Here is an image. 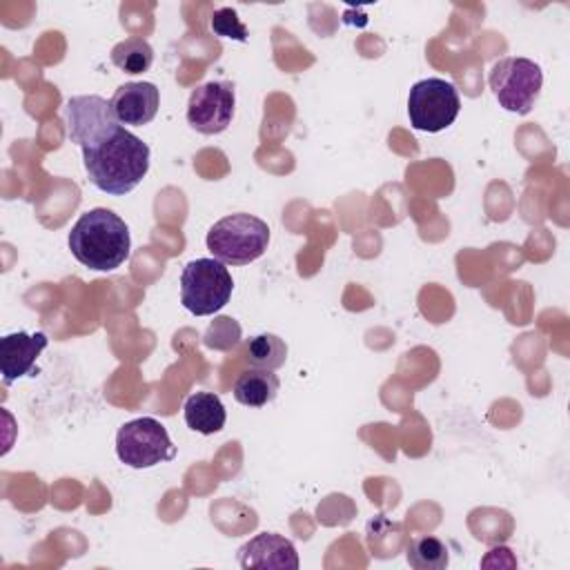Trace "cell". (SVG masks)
I'll return each mask as SVG.
<instances>
[{
	"mask_svg": "<svg viewBox=\"0 0 570 570\" xmlns=\"http://www.w3.org/2000/svg\"><path fill=\"white\" fill-rule=\"evenodd\" d=\"M85 171L94 187L111 196H125L149 171V147L136 134L120 127L109 140L82 149Z\"/></svg>",
	"mask_w": 570,
	"mask_h": 570,
	"instance_id": "obj_1",
	"label": "cell"
},
{
	"mask_svg": "<svg viewBox=\"0 0 570 570\" xmlns=\"http://www.w3.org/2000/svg\"><path fill=\"white\" fill-rule=\"evenodd\" d=\"M234 85L227 80H209L191 91L187 102V122L196 131L214 136L229 127L234 118Z\"/></svg>",
	"mask_w": 570,
	"mask_h": 570,
	"instance_id": "obj_9",
	"label": "cell"
},
{
	"mask_svg": "<svg viewBox=\"0 0 570 570\" xmlns=\"http://www.w3.org/2000/svg\"><path fill=\"white\" fill-rule=\"evenodd\" d=\"M207 249L225 265H247L269 245V227L258 216L238 212L216 220L207 232Z\"/></svg>",
	"mask_w": 570,
	"mask_h": 570,
	"instance_id": "obj_3",
	"label": "cell"
},
{
	"mask_svg": "<svg viewBox=\"0 0 570 570\" xmlns=\"http://www.w3.org/2000/svg\"><path fill=\"white\" fill-rule=\"evenodd\" d=\"M488 85L497 98V102L512 114L525 116L534 107L541 85H543V71L541 67L530 58L508 56L499 58L490 73Z\"/></svg>",
	"mask_w": 570,
	"mask_h": 570,
	"instance_id": "obj_5",
	"label": "cell"
},
{
	"mask_svg": "<svg viewBox=\"0 0 570 570\" xmlns=\"http://www.w3.org/2000/svg\"><path fill=\"white\" fill-rule=\"evenodd\" d=\"M116 454L120 463L142 470L163 461H171L176 456V445L171 443L160 421L140 416L120 425L116 434Z\"/></svg>",
	"mask_w": 570,
	"mask_h": 570,
	"instance_id": "obj_7",
	"label": "cell"
},
{
	"mask_svg": "<svg viewBox=\"0 0 570 570\" xmlns=\"http://www.w3.org/2000/svg\"><path fill=\"white\" fill-rule=\"evenodd\" d=\"M111 62L125 73H142L154 62V49L145 38L131 36V38H125L122 42L114 45Z\"/></svg>",
	"mask_w": 570,
	"mask_h": 570,
	"instance_id": "obj_16",
	"label": "cell"
},
{
	"mask_svg": "<svg viewBox=\"0 0 570 570\" xmlns=\"http://www.w3.org/2000/svg\"><path fill=\"white\" fill-rule=\"evenodd\" d=\"M47 347V336L42 332H13L0 338V374L4 385L20 376L33 374V365L42 350Z\"/></svg>",
	"mask_w": 570,
	"mask_h": 570,
	"instance_id": "obj_11",
	"label": "cell"
},
{
	"mask_svg": "<svg viewBox=\"0 0 570 570\" xmlns=\"http://www.w3.org/2000/svg\"><path fill=\"white\" fill-rule=\"evenodd\" d=\"M160 105V91L154 82H125L116 89L111 107L120 125L142 127L154 120Z\"/></svg>",
	"mask_w": 570,
	"mask_h": 570,
	"instance_id": "obj_12",
	"label": "cell"
},
{
	"mask_svg": "<svg viewBox=\"0 0 570 570\" xmlns=\"http://www.w3.org/2000/svg\"><path fill=\"white\" fill-rule=\"evenodd\" d=\"M234 281L225 263L216 258H196L183 267L180 301L194 316L216 314L227 305Z\"/></svg>",
	"mask_w": 570,
	"mask_h": 570,
	"instance_id": "obj_4",
	"label": "cell"
},
{
	"mask_svg": "<svg viewBox=\"0 0 570 570\" xmlns=\"http://www.w3.org/2000/svg\"><path fill=\"white\" fill-rule=\"evenodd\" d=\"M287 361V345L272 332L256 334L247 341V363L258 370H278Z\"/></svg>",
	"mask_w": 570,
	"mask_h": 570,
	"instance_id": "obj_15",
	"label": "cell"
},
{
	"mask_svg": "<svg viewBox=\"0 0 570 570\" xmlns=\"http://www.w3.org/2000/svg\"><path fill=\"white\" fill-rule=\"evenodd\" d=\"M209 27L216 36L220 38H232V40H238V42H245L247 40V29L245 24L240 22L238 13L229 7H220L212 13V20H209Z\"/></svg>",
	"mask_w": 570,
	"mask_h": 570,
	"instance_id": "obj_18",
	"label": "cell"
},
{
	"mask_svg": "<svg viewBox=\"0 0 570 570\" xmlns=\"http://www.w3.org/2000/svg\"><path fill=\"white\" fill-rule=\"evenodd\" d=\"M238 563L245 570H298V552L289 539L261 532L238 548Z\"/></svg>",
	"mask_w": 570,
	"mask_h": 570,
	"instance_id": "obj_10",
	"label": "cell"
},
{
	"mask_svg": "<svg viewBox=\"0 0 570 570\" xmlns=\"http://www.w3.org/2000/svg\"><path fill=\"white\" fill-rule=\"evenodd\" d=\"M69 249L80 265L96 272H111L129 258V227L107 207L89 209L71 227Z\"/></svg>",
	"mask_w": 570,
	"mask_h": 570,
	"instance_id": "obj_2",
	"label": "cell"
},
{
	"mask_svg": "<svg viewBox=\"0 0 570 570\" xmlns=\"http://www.w3.org/2000/svg\"><path fill=\"white\" fill-rule=\"evenodd\" d=\"M407 563L416 570H443L450 563L448 546L436 537H416L407 546Z\"/></svg>",
	"mask_w": 570,
	"mask_h": 570,
	"instance_id": "obj_17",
	"label": "cell"
},
{
	"mask_svg": "<svg viewBox=\"0 0 570 570\" xmlns=\"http://www.w3.org/2000/svg\"><path fill=\"white\" fill-rule=\"evenodd\" d=\"M278 387H281V381L272 370L249 367L236 379L232 392L240 405L263 407L276 399Z\"/></svg>",
	"mask_w": 570,
	"mask_h": 570,
	"instance_id": "obj_14",
	"label": "cell"
},
{
	"mask_svg": "<svg viewBox=\"0 0 570 570\" xmlns=\"http://www.w3.org/2000/svg\"><path fill=\"white\" fill-rule=\"evenodd\" d=\"M185 423L198 434H216L225 428L227 412L218 394L196 392L185 401Z\"/></svg>",
	"mask_w": 570,
	"mask_h": 570,
	"instance_id": "obj_13",
	"label": "cell"
},
{
	"mask_svg": "<svg viewBox=\"0 0 570 570\" xmlns=\"http://www.w3.org/2000/svg\"><path fill=\"white\" fill-rule=\"evenodd\" d=\"M65 111L69 140L80 149H94L120 129V120L116 118L111 100H105L96 94L69 98Z\"/></svg>",
	"mask_w": 570,
	"mask_h": 570,
	"instance_id": "obj_8",
	"label": "cell"
},
{
	"mask_svg": "<svg viewBox=\"0 0 570 570\" xmlns=\"http://www.w3.org/2000/svg\"><path fill=\"white\" fill-rule=\"evenodd\" d=\"M461 111L459 89L443 78H425L412 85L407 96L410 125L419 131L436 134L448 129Z\"/></svg>",
	"mask_w": 570,
	"mask_h": 570,
	"instance_id": "obj_6",
	"label": "cell"
}]
</instances>
